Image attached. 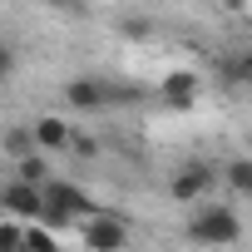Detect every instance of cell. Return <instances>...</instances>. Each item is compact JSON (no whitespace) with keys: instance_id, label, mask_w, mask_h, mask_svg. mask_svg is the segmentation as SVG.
I'll list each match as a JSON object with an SVG mask.
<instances>
[{"instance_id":"277c9868","label":"cell","mask_w":252,"mask_h":252,"mask_svg":"<svg viewBox=\"0 0 252 252\" xmlns=\"http://www.w3.org/2000/svg\"><path fill=\"white\" fill-rule=\"evenodd\" d=\"M64 99H69V109H104V104H114V84L109 79H69L64 84Z\"/></svg>"},{"instance_id":"52a82bcc","label":"cell","mask_w":252,"mask_h":252,"mask_svg":"<svg viewBox=\"0 0 252 252\" xmlns=\"http://www.w3.org/2000/svg\"><path fill=\"white\" fill-rule=\"evenodd\" d=\"M193 94H198V74H193V69H173V74L163 79V99H168L173 109H188Z\"/></svg>"},{"instance_id":"30bf717a","label":"cell","mask_w":252,"mask_h":252,"mask_svg":"<svg viewBox=\"0 0 252 252\" xmlns=\"http://www.w3.org/2000/svg\"><path fill=\"white\" fill-rule=\"evenodd\" d=\"M227 183H232L237 193H252V163H247V158H232V163H227Z\"/></svg>"},{"instance_id":"5b68a950","label":"cell","mask_w":252,"mask_h":252,"mask_svg":"<svg viewBox=\"0 0 252 252\" xmlns=\"http://www.w3.org/2000/svg\"><path fill=\"white\" fill-rule=\"evenodd\" d=\"M213 183H218V173H213L208 163H188L183 173H173V198H178V203L208 198V193H213Z\"/></svg>"},{"instance_id":"9c48e42d","label":"cell","mask_w":252,"mask_h":252,"mask_svg":"<svg viewBox=\"0 0 252 252\" xmlns=\"http://www.w3.org/2000/svg\"><path fill=\"white\" fill-rule=\"evenodd\" d=\"M55 173H50V163L40 158V154H30V158H20V178L15 183H30V188H45Z\"/></svg>"},{"instance_id":"7c38bea8","label":"cell","mask_w":252,"mask_h":252,"mask_svg":"<svg viewBox=\"0 0 252 252\" xmlns=\"http://www.w3.org/2000/svg\"><path fill=\"white\" fill-rule=\"evenodd\" d=\"M20 222H0V252H20Z\"/></svg>"},{"instance_id":"8992f818","label":"cell","mask_w":252,"mask_h":252,"mask_svg":"<svg viewBox=\"0 0 252 252\" xmlns=\"http://www.w3.org/2000/svg\"><path fill=\"white\" fill-rule=\"evenodd\" d=\"M0 203H5V213L10 218H40V188H30V183H10L5 193H0Z\"/></svg>"},{"instance_id":"4fadbf2b","label":"cell","mask_w":252,"mask_h":252,"mask_svg":"<svg viewBox=\"0 0 252 252\" xmlns=\"http://www.w3.org/2000/svg\"><path fill=\"white\" fill-rule=\"evenodd\" d=\"M10 69H15V55H10V45H0V79H5Z\"/></svg>"},{"instance_id":"8fae6325","label":"cell","mask_w":252,"mask_h":252,"mask_svg":"<svg viewBox=\"0 0 252 252\" xmlns=\"http://www.w3.org/2000/svg\"><path fill=\"white\" fill-rule=\"evenodd\" d=\"M5 149H10L15 158H30V154H35V139H30V129H10V134H5Z\"/></svg>"},{"instance_id":"ba28073f","label":"cell","mask_w":252,"mask_h":252,"mask_svg":"<svg viewBox=\"0 0 252 252\" xmlns=\"http://www.w3.org/2000/svg\"><path fill=\"white\" fill-rule=\"evenodd\" d=\"M30 139H35V149H64L69 144V129H64V119H40L35 129H30Z\"/></svg>"},{"instance_id":"3957f363","label":"cell","mask_w":252,"mask_h":252,"mask_svg":"<svg viewBox=\"0 0 252 252\" xmlns=\"http://www.w3.org/2000/svg\"><path fill=\"white\" fill-rule=\"evenodd\" d=\"M124 242H129V227L119 218H109V213L84 218V247L89 252H124Z\"/></svg>"},{"instance_id":"5bb4252c","label":"cell","mask_w":252,"mask_h":252,"mask_svg":"<svg viewBox=\"0 0 252 252\" xmlns=\"http://www.w3.org/2000/svg\"><path fill=\"white\" fill-rule=\"evenodd\" d=\"M119 30H124V35H149V20H124Z\"/></svg>"},{"instance_id":"7a4b0ae2","label":"cell","mask_w":252,"mask_h":252,"mask_svg":"<svg viewBox=\"0 0 252 252\" xmlns=\"http://www.w3.org/2000/svg\"><path fill=\"white\" fill-rule=\"evenodd\" d=\"M40 198H45L55 213H64L69 222H74V218L84 222V218H94V213H99V208H94V198H89L79 183H69V178H50V183L40 188Z\"/></svg>"},{"instance_id":"6da1fadb","label":"cell","mask_w":252,"mask_h":252,"mask_svg":"<svg viewBox=\"0 0 252 252\" xmlns=\"http://www.w3.org/2000/svg\"><path fill=\"white\" fill-rule=\"evenodd\" d=\"M188 237H193V242H203V247H227V242H237V237H242V222H237V213H232V208L213 203V208H203V213L188 222Z\"/></svg>"}]
</instances>
